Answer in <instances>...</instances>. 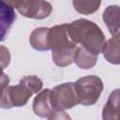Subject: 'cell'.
<instances>
[{
	"label": "cell",
	"instance_id": "1",
	"mask_svg": "<svg viewBox=\"0 0 120 120\" xmlns=\"http://www.w3.org/2000/svg\"><path fill=\"white\" fill-rule=\"evenodd\" d=\"M71 33L74 40L89 52L98 55L102 52L106 42L105 36L100 27L87 19H78L70 23Z\"/></svg>",
	"mask_w": 120,
	"mask_h": 120
},
{
	"label": "cell",
	"instance_id": "2",
	"mask_svg": "<svg viewBox=\"0 0 120 120\" xmlns=\"http://www.w3.org/2000/svg\"><path fill=\"white\" fill-rule=\"evenodd\" d=\"M78 43L74 40L70 23L54 25L49 31V48L52 56H65L76 52Z\"/></svg>",
	"mask_w": 120,
	"mask_h": 120
},
{
	"label": "cell",
	"instance_id": "3",
	"mask_svg": "<svg viewBox=\"0 0 120 120\" xmlns=\"http://www.w3.org/2000/svg\"><path fill=\"white\" fill-rule=\"evenodd\" d=\"M51 101L56 113L65 112L66 110L80 104L75 82H68L56 85L51 92Z\"/></svg>",
	"mask_w": 120,
	"mask_h": 120
},
{
	"label": "cell",
	"instance_id": "4",
	"mask_svg": "<svg viewBox=\"0 0 120 120\" xmlns=\"http://www.w3.org/2000/svg\"><path fill=\"white\" fill-rule=\"evenodd\" d=\"M75 84L80 98V104L83 106L94 105L98 100L104 87L101 79L96 75L79 78Z\"/></svg>",
	"mask_w": 120,
	"mask_h": 120
},
{
	"label": "cell",
	"instance_id": "5",
	"mask_svg": "<svg viewBox=\"0 0 120 120\" xmlns=\"http://www.w3.org/2000/svg\"><path fill=\"white\" fill-rule=\"evenodd\" d=\"M34 93L22 82L16 85H7L1 90L0 106L3 109L24 106Z\"/></svg>",
	"mask_w": 120,
	"mask_h": 120
},
{
	"label": "cell",
	"instance_id": "6",
	"mask_svg": "<svg viewBox=\"0 0 120 120\" xmlns=\"http://www.w3.org/2000/svg\"><path fill=\"white\" fill-rule=\"evenodd\" d=\"M23 17L43 20L48 18L52 11V5L46 0H21L15 8Z\"/></svg>",
	"mask_w": 120,
	"mask_h": 120
},
{
	"label": "cell",
	"instance_id": "7",
	"mask_svg": "<svg viewBox=\"0 0 120 120\" xmlns=\"http://www.w3.org/2000/svg\"><path fill=\"white\" fill-rule=\"evenodd\" d=\"M51 92L49 88L40 90L33 101V112L36 115L43 118L52 119L56 112L54 111L51 101Z\"/></svg>",
	"mask_w": 120,
	"mask_h": 120
},
{
	"label": "cell",
	"instance_id": "8",
	"mask_svg": "<svg viewBox=\"0 0 120 120\" xmlns=\"http://www.w3.org/2000/svg\"><path fill=\"white\" fill-rule=\"evenodd\" d=\"M102 20L112 36L120 34V6L110 5L105 8Z\"/></svg>",
	"mask_w": 120,
	"mask_h": 120
},
{
	"label": "cell",
	"instance_id": "9",
	"mask_svg": "<svg viewBox=\"0 0 120 120\" xmlns=\"http://www.w3.org/2000/svg\"><path fill=\"white\" fill-rule=\"evenodd\" d=\"M120 115V88L114 89L109 96L102 109L104 120H118Z\"/></svg>",
	"mask_w": 120,
	"mask_h": 120
},
{
	"label": "cell",
	"instance_id": "10",
	"mask_svg": "<svg viewBox=\"0 0 120 120\" xmlns=\"http://www.w3.org/2000/svg\"><path fill=\"white\" fill-rule=\"evenodd\" d=\"M105 60L112 65H120V34L108 39L102 49Z\"/></svg>",
	"mask_w": 120,
	"mask_h": 120
},
{
	"label": "cell",
	"instance_id": "11",
	"mask_svg": "<svg viewBox=\"0 0 120 120\" xmlns=\"http://www.w3.org/2000/svg\"><path fill=\"white\" fill-rule=\"evenodd\" d=\"M49 31L48 27H38L32 31L29 37L30 45L37 51L44 52L49 48Z\"/></svg>",
	"mask_w": 120,
	"mask_h": 120
},
{
	"label": "cell",
	"instance_id": "12",
	"mask_svg": "<svg viewBox=\"0 0 120 120\" xmlns=\"http://www.w3.org/2000/svg\"><path fill=\"white\" fill-rule=\"evenodd\" d=\"M98 56V55L89 52L86 48L78 46L74 55V62L82 69H90L97 64Z\"/></svg>",
	"mask_w": 120,
	"mask_h": 120
},
{
	"label": "cell",
	"instance_id": "13",
	"mask_svg": "<svg viewBox=\"0 0 120 120\" xmlns=\"http://www.w3.org/2000/svg\"><path fill=\"white\" fill-rule=\"evenodd\" d=\"M16 20L14 8L1 1V40L5 39L6 34Z\"/></svg>",
	"mask_w": 120,
	"mask_h": 120
},
{
	"label": "cell",
	"instance_id": "14",
	"mask_svg": "<svg viewBox=\"0 0 120 120\" xmlns=\"http://www.w3.org/2000/svg\"><path fill=\"white\" fill-rule=\"evenodd\" d=\"M101 0H72L74 9L82 14L90 15L98 10Z\"/></svg>",
	"mask_w": 120,
	"mask_h": 120
},
{
	"label": "cell",
	"instance_id": "15",
	"mask_svg": "<svg viewBox=\"0 0 120 120\" xmlns=\"http://www.w3.org/2000/svg\"><path fill=\"white\" fill-rule=\"evenodd\" d=\"M20 82L25 84L34 94H38L42 89V86H43L42 81L38 76H35V75L24 76L20 80Z\"/></svg>",
	"mask_w": 120,
	"mask_h": 120
},
{
	"label": "cell",
	"instance_id": "16",
	"mask_svg": "<svg viewBox=\"0 0 120 120\" xmlns=\"http://www.w3.org/2000/svg\"><path fill=\"white\" fill-rule=\"evenodd\" d=\"M0 51H1V65L4 69V68H6L7 66H8V64L10 62V54H9L8 49H7L3 45L0 47Z\"/></svg>",
	"mask_w": 120,
	"mask_h": 120
},
{
	"label": "cell",
	"instance_id": "17",
	"mask_svg": "<svg viewBox=\"0 0 120 120\" xmlns=\"http://www.w3.org/2000/svg\"><path fill=\"white\" fill-rule=\"evenodd\" d=\"M2 2H5L6 4H8L9 6H11V7H13L14 8H16V6L19 4V2L21 1V0H1Z\"/></svg>",
	"mask_w": 120,
	"mask_h": 120
},
{
	"label": "cell",
	"instance_id": "18",
	"mask_svg": "<svg viewBox=\"0 0 120 120\" xmlns=\"http://www.w3.org/2000/svg\"><path fill=\"white\" fill-rule=\"evenodd\" d=\"M118 120H120V115H119V118H118Z\"/></svg>",
	"mask_w": 120,
	"mask_h": 120
}]
</instances>
